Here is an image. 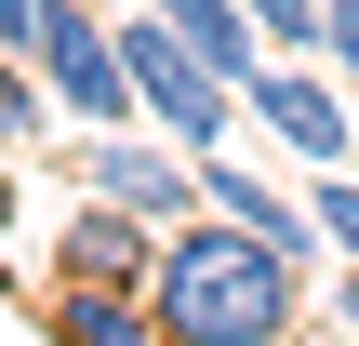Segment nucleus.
Wrapping results in <instances>:
<instances>
[{"instance_id": "10", "label": "nucleus", "mask_w": 359, "mask_h": 346, "mask_svg": "<svg viewBox=\"0 0 359 346\" xmlns=\"http://www.w3.org/2000/svg\"><path fill=\"white\" fill-rule=\"evenodd\" d=\"M306 213H320V240H333V253L359 267V173H346V160H320V187H306Z\"/></svg>"}, {"instance_id": "12", "label": "nucleus", "mask_w": 359, "mask_h": 346, "mask_svg": "<svg viewBox=\"0 0 359 346\" xmlns=\"http://www.w3.org/2000/svg\"><path fill=\"white\" fill-rule=\"evenodd\" d=\"M320 53L346 67V93H359V0H333V27H320Z\"/></svg>"}, {"instance_id": "13", "label": "nucleus", "mask_w": 359, "mask_h": 346, "mask_svg": "<svg viewBox=\"0 0 359 346\" xmlns=\"http://www.w3.org/2000/svg\"><path fill=\"white\" fill-rule=\"evenodd\" d=\"M333 320H346V333H359V267H346V293H333Z\"/></svg>"}, {"instance_id": "3", "label": "nucleus", "mask_w": 359, "mask_h": 346, "mask_svg": "<svg viewBox=\"0 0 359 346\" xmlns=\"http://www.w3.org/2000/svg\"><path fill=\"white\" fill-rule=\"evenodd\" d=\"M120 67H133V107H147L173 147H226V120H240V80H213V67H200L173 27H160V13H133V27H120Z\"/></svg>"}, {"instance_id": "14", "label": "nucleus", "mask_w": 359, "mask_h": 346, "mask_svg": "<svg viewBox=\"0 0 359 346\" xmlns=\"http://www.w3.org/2000/svg\"><path fill=\"white\" fill-rule=\"evenodd\" d=\"M0 227H13V160H0Z\"/></svg>"}, {"instance_id": "5", "label": "nucleus", "mask_w": 359, "mask_h": 346, "mask_svg": "<svg viewBox=\"0 0 359 346\" xmlns=\"http://www.w3.org/2000/svg\"><path fill=\"white\" fill-rule=\"evenodd\" d=\"M53 267H67V280H147V267H160V213H133V200H107V187H93V200H80V227L53 240Z\"/></svg>"}, {"instance_id": "9", "label": "nucleus", "mask_w": 359, "mask_h": 346, "mask_svg": "<svg viewBox=\"0 0 359 346\" xmlns=\"http://www.w3.org/2000/svg\"><path fill=\"white\" fill-rule=\"evenodd\" d=\"M40 120H67V107H53V80L0 40V147H40Z\"/></svg>"}, {"instance_id": "6", "label": "nucleus", "mask_w": 359, "mask_h": 346, "mask_svg": "<svg viewBox=\"0 0 359 346\" xmlns=\"http://www.w3.org/2000/svg\"><path fill=\"white\" fill-rule=\"evenodd\" d=\"M40 320H53L67 346H160V320H147V280H67V267H53Z\"/></svg>"}, {"instance_id": "8", "label": "nucleus", "mask_w": 359, "mask_h": 346, "mask_svg": "<svg viewBox=\"0 0 359 346\" xmlns=\"http://www.w3.org/2000/svg\"><path fill=\"white\" fill-rule=\"evenodd\" d=\"M147 13H160V27H173V40H187L213 80H240V93H253V67H266V27H253V0H147Z\"/></svg>"}, {"instance_id": "2", "label": "nucleus", "mask_w": 359, "mask_h": 346, "mask_svg": "<svg viewBox=\"0 0 359 346\" xmlns=\"http://www.w3.org/2000/svg\"><path fill=\"white\" fill-rule=\"evenodd\" d=\"M27 67H40V80H53V107H67V120H93V133L147 120V107H133V67H120V27H107L93 0H27Z\"/></svg>"}, {"instance_id": "1", "label": "nucleus", "mask_w": 359, "mask_h": 346, "mask_svg": "<svg viewBox=\"0 0 359 346\" xmlns=\"http://www.w3.org/2000/svg\"><path fill=\"white\" fill-rule=\"evenodd\" d=\"M147 320H160V346H280L306 320V253H280L266 227H240V213L200 200V213L160 227Z\"/></svg>"}, {"instance_id": "4", "label": "nucleus", "mask_w": 359, "mask_h": 346, "mask_svg": "<svg viewBox=\"0 0 359 346\" xmlns=\"http://www.w3.org/2000/svg\"><path fill=\"white\" fill-rule=\"evenodd\" d=\"M80 187H107V200H133V213H160V227H173V213H200V147H173V133L147 147V133L120 120V133H93V147H80Z\"/></svg>"}, {"instance_id": "11", "label": "nucleus", "mask_w": 359, "mask_h": 346, "mask_svg": "<svg viewBox=\"0 0 359 346\" xmlns=\"http://www.w3.org/2000/svg\"><path fill=\"white\" fill-rule=\"evenodd\" d=\"M253 27H266V53H320L333 0H253Z\"/></svg>"}, {"instance_id": "7", "label": "nucleus", "mask_w": 359, "mask_h": 346, "mask_svg": "<svg viewBox=\"0 0 359 346\" xmlns=\"http://www.w3.org/2000/svg\"><path fill=\"white\" fill-rule=\"evenodd\" d=\"M200 200H213V213H240V227H266L280 253H320V213H306L293 187H266V173H240L226 147H200Z\"/></svg>"}]
</instances>
